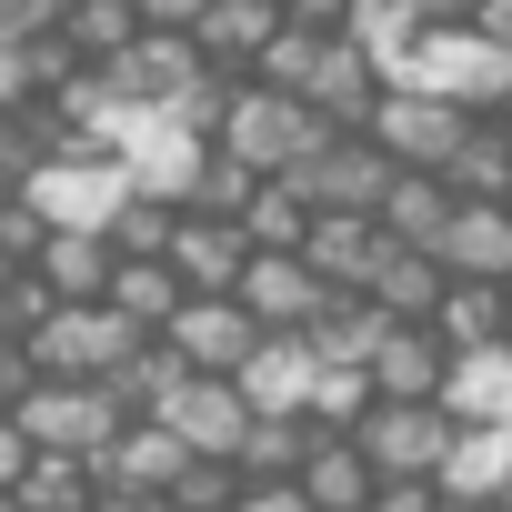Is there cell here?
<instances>
[{
    "label": "cell",
    "mask_w": 512,
    "mask_h": 512,
    "mask_svg": "<svg viewBox=\"0 0 512 512\" xmlns=\"http://www.w3.org/2000/svg\"><path fill=\"white\" fill-rule=\"evenodd\" d=\"M332 131H342V121H332L312 91H282V81H262V71H241V91H231V121H221V141H231L241 161H262V171H292V161H312Z\"/></svg>",
    "instance_id": "6da1fadb"
},
{
    "label": "cell",
    "mask_w": 512,
    "mask_h": 512,
    "mask_svg": "<svg viewBox=\"0 0 512 512\" xmlns=\"http://www.w3.org/2000/svg\"><path fill=\"white\" fill-rule=\"evenodd\" d=\"M21 422H31L41 452H91V462H101V452L121 442V422H141V412L111 392V372H101V382H61V372H41V382L21 392Z\"/></svg>",
    "instance_id": "7a4b0ae2"
},
{
    "label": "cell",
    "mask_w": 512,
    "mask_h": 512,
    "mask_svg": "<svg viewBox=\"0 0 512 512\" xmlns=\"http://www.w3.org/2000/svg\"><path fill=\"white\" fill-rule=\"evenodd\" d=\"M131 342H141V322L101 292V302H61V312L31 332V362H41V372H61V382H101V372H121V362H131Z\"/></svg>",
    "instance_id": "3957f363"
},
{
    "label": "cell",
    "mask_w": 512,
    "mask_h": 512,
    "mask_svg": "<svg viewBox=\"0 0 512 512\" xmlns=\"http://www.w3.org/2000/svg\"><path fill=\"white\" fill-rule=\"evenodd\" d=\"M201 71H211V61H201V41H191V31H171V21L131 31V41L101 61V81H111L131 111H171V101H191V91H201Z\"/></svg>",
    "instance_id": "277c9868"
},
{
    "label": "cell",
    "mask_w": 512,
    "mask_h": 512,
    "mask_svg": "<svg viewBox=\"0 0 512 512\" xmlns=\"http://www.w3.org/2000/svg\"><path fill=\"white\" fill-rule=\"evenodd\" d=\"M462 131H472V101H452V91L392 71V91H382V111H372V141H382L392 161H432V171H442Z\"/></svg>",
    "instance_id": "5b68a950"
},
{
    "label": "cell",
    "mask_w": 512,
    "mask_h": 512,
    "mask_svg": "<svg viewBox=\"0 0 512 512\" xmlns=\"http://www.w3.org/2000/svg\"><path fill=\"white\" fill-rule=\"evenodd\" d=\"M352 432H362V452H372L382 472H442V462H452V442H462V412H452V402L372 392V412H362Z\"/></svg>",
    "instance_id": "8992f818"
},
{
    "label": "cell",
    "mask_w": 512,
    "mask_h": 512,
    "mask_svg": "<svg viewBox=\"0 0 512 512\" xmlns=\"http://www.w3.org/2000/svg\"><path fill=\"white\" fill-rule=\"evenodd\" d=\"M191 472V442H181V422L171 412H141V422H121V442L101 452V512L121 502H171V482Z\"/></svg>",
    "instance_id": "52a82bcc"
},
{
    "label": "cell",
    "mask_w": 512,
    "mask_h": 512,
    "mask_svg": "<svg viewBox=\"0 0 512 512\" xmlns=\"http://www.w3.org/2000/svg\"><path fill=\"white\" fill-rule=\"evenodd\" d=\"M402 71H412V81H432V91H452V101H472V111H492V101H502V81H512V51H502V41H482L472 21H442V31H412Z\"/></svg>",
    "instance_id": "ba28073f"
},
{
    "label": "cell",
    "mask_w": 512,
    "mask_h": 512,
    "mask_svg": "<svg viewBox=\"0 0 512 512\" xmlns=\"http://www.w3.org/2000/svg\"><path fill=\"white\" fill-rule=\"evenodd\" d=\"M392 171H402V161H392V151H382L372 131H332V141H322L312 161H292V181H302V191H312L322 211H382Z\"/></svg>",
    "instance_id": "9c48e42d"
},
{
    "label": "cell",
    "mask_w": 512,
    "mask_h": 512,
    "mask_svg": "<svg viewBox=\"0 0 512 512\" xmlns=\"http://www.w3.org/2000/svg\"><path fill=\"white\" fill-rule=\"evenodd\" d=\"M241 302L262 312V332H312L332 312V282L312 251H251V272H241Z\"/></svg>",
    "instance_id": "30bf717a"
},
{
    "label": "cell",
    "mask_w": 512,
    "mask_h": 512,
    "mask_svg": "<svg viewBox=\"0 0 512 512\" xmlns=\"http://www.w3.org/2000/svg\"><path fill=\"white\" fill-rule=\"evenodd\" d=\"M342 131H372V111H382V91H392V61L362 41V31H332L322 41V61H312V81H302Z\"/></svg>",
    "instance_id": "8fae6325"
},
{
    "label": "cell",
    "mask_w": 512,
    "mask_h": 512,
    "mask_svg": "<svg viewBox=\"0 0 512 512\" xmlns=\"http://www.w3.org/2000/svg\"><path fill=\"white\" fill-rule=\"evenodd\" d=\"M251 221L241 211H201V201H181V231H171V262H181V282L191 292H241V272H251Z\"/></svg>",
    "instance_id": "7c38bea8"
},
{
    "label": "cell",
    "mask_w": 512,
    "mask_h": 512,
    "mask_svg": "<svg viewBox=\"0 0 512 512\" xmlns=\"http://www.w3.org/2000/svg\"><path fill=\"white\" fill-rule=\"evenodd\" d=\"M171 342L191 352V372H241L251 352H262V312H251L241 292H191L171 312Z\"/></svg>",
    "instance_id": "4fadbf2b"
},
{
    "label": "cell",
    "mask_w": 512,
    "mask_h": 512,
    "mask_svg": "<svg viewBox=\"0 0 512 512\" xmlns=\"http://www.w3.org/2000/svg\"><path fill=\"white\" fill-rule=\"evenodd\" d=\"M161 412L181 422V442H191V452H241V432L262 422V402L241 392V372H191Z\"/></svg>",
    "instance_id": "5bb4252c"
},
{
    "label": "cell",
    "mask_w": 512,
    "mask_h": 512,
    "mask_svg": "<svg viewBox=\"0 0 512 512\" xmlns=\"http://www.w3.org/2000/svg\"><path fill=\"white\" fill-rule=\"evenodd\" d=\"M452 342H442V322H382V342H372V392H402V402H442V382H452Z\"/></svg>",
    "instance_id": "9a60e30c"
},
{
    "label": "cell",
    "mask_w": 512,
    "mask_h": 512,
    "mask_svg": "<svg viewBox=\"0 0 512 512\" xmlns=\"http://www.w3.org/2000/svg\"><path fill=\"white\" fill-rule=\"evenodd\" d=\"M292 11L282 0H201V21H191V41H201V61L211 71H251L272 51V31H282Z\"/></svg>",
    "instance_id": "2e32d148"
},
{
    "label": "cell",
    "mask_w": 512,
    "mask_h": 512,
    "mask_svg": "<svg viewBox=\"0 0 512 512\" xmlns=\"http://www.w3.org/2000/svg\"><path fill=\"white\" fill-rule=\"evenodd\" d=\"M452 211H462V191H452L432 161H402V171H392V191H382V231H392V241H422V251H442Z\"/></svg>",
    "instance_id": "e0dca14e"
},
{
    "label": "cell",
    "mask_w": 512,
    "mask_h": 512,
    "mask_svg": "<svg viewBox=\"0 0 512 512\" xmlns=\"http://www.w3.org/2000/svg\"><path fill=\"white\" fill-rule=\"evenodd\" d=\"M41 272H51V292H61V302H101V292H111V272H121V251H111V231H101V221H51Z\"/></svg>",
    "instance_id": "ac0fdd59"
},
{
    "label": "cell",
    "mask_w": 512,
    "mask_h": 512,
    "mask_svg": "<svg viewBox=\"0 0 512 512\" xmlns=\"http://www.w3.org/2000/svg\"><path fill=\"white\" fill-rule=\"evenodd\" d=\"M382 241H392V231H382V211H322L302 251L322 262V282H332V292H372V262H382Z\"/></svg>",
    "instance_id": "d6986e66"
},
{
    "label": "cell",
    "mask_w": 512,
    "mask_h": 512,
    "mask_svg": "<svg viewBox=\"0 0 512 512\" xmlns=\"http://www.w3.org/2000/svg\"><path fill=\"white\" fill-rule=\"evenodd\" d=\"M442 262H452V272H482V282L512 272V201H502V191H462V211H452V231H442Z\"/></svg>",
    "instance_id": "ffe728a7"
},
{
    "label": "cell",
    "mask_w": 512,
    "mask_h": 512,
    "mask_svg": "<svg viewBox=\"0 0 512 512\" xmlns=\"http://www.w3.org/2000/svg\"><path fill=\"white\" fill-rule=\"evenodd\" d=\"M442 282H452V262L422 251V241H382V262H372V302L392 322H432L442 312Z\"/></svg>",
    "instance_id": "44dd1931"
},
{
    "label": "cell",
    "mask_w": 512,
    "mask_h": 512,
    "mask_svg": "<svg viewBox=\"0 0 512 512\" xmlns=\"http://www.w3.org/2000/svg\"><path fill=\"white\" fill-rule=\"evenodd\" d=\"M442 342L452 352H492V342H512V282H482V272H452L442 282Z\"/></svg>",
    "instance_id": "7402d4cb"
},
{
    "label": "cell",
    "mask_w": 512,
    "mask_h": 512,
    "mask_svg": "<svg viewBox=\"0 0 512 512\" xmlns=\"http://www.w3.org/2000/svg\"><path fill=\"white\" fill-rule=\"evenodd\" d=\"M372 492H382V462L362 452V432H332V442L302 462V502H312V512H372Z\"/></svg>",
    "instance_id": "603a6c76"
},
{
    "label": "cell",
    "mask_w": 512,
    "mask_h": 512,
    "mask_svg": "<svg viewBox=\"0 0 512 512\" xmlns=\"http://www.w3.org/2000/svg\"><path fill=\"white\" fill-rule=\"evenodd\" d=\"M312 382H322V352H312V332H262V352L241 362V392L262 402V412H292V402H312Z\"/></svg>",
    "instance_id": "cb8c5ba5"
},
{
    "label": "cell",
    "mask_w": 512,
    "mask_h": 512,
    "mask_svg": "<svg viewBox=\"0 0 512 512\" xmlns=\"http://www.w3.org/2000/svg\"><path fill=\"white\" fill-rule=\"evenodd\" d=\"M111 302H121L141 332H171V312L191 302V282H181V262H171V251H121V272H111Z\"/></svg>",
    "instance_id": "d4e9b609"
},
{
    "label": "cell",
    "mask_w": 512,
    "mask_h": 512,
    "mask_svg": "<svg viewBox=\"0 0 512 512\" xmlns=\"http://www.w3.org/2000/svg\"><path fill=\"white\" fill-rule=\"evenodd\" d=\"M241 221H251V241H262V251H302L312 221H322V201H312L292 171H262V191L241 201Z\"/></svg>",
    "instance_id": "484cf974"
},
{
    "label": "cell",
    "mask_w": 512,
    "mask_h": 512,
    "mask_svg": "<svg viewBox=\"0 0 512 512\" xmlns=\"http://www.w3.org/2000/svg\"><path fill=\"white\" fill-rule=\"evenodd\" d=\"M21 502H31V512H101V462H91V452H31Z\"/></svg>",
    "instance_id": "4316f807"
},
{
    "label": "cell",
    "mask_w": 512,
    "mask_h": 512,
    "mask_svg": "<svg viewBox=\"0 0 512 512\" xmlns=\"http://www.w3.org/2000/svg\"><path fill=\"white\" fill-rule=\"evenodd\" d=\"M442 181H452V191H512V121H502V111H472V131L452 141Z\"/></svg>",
    "instance_id": "83f0119b"
},
{
    "label": "cell",
    "mask_w": 512,
    "mask_h": 512,
    "mask_svg": "<svg viewBox=\"0 0 512 512\" xmlns=\"http://www.w3.org/2000/svg\"><path fill=\"white\" fill-rule=\"evenodd\" d=\"M442 402H452L462 422H512V342L462 352V362H452V382H442Z\"/></svg>",
    "instance_id": "f1b7e54d"
},
{
    "label": "cell",
    "mask_w": 512,
    "mask_h": 512,
    "mask_svg": "<svg viewBox=\"0 0 512 512\" xmlns=\"http://www.w3.org/2000/svg\"><path fill=\"white\" fill-rule=\"evenodd\" d=\"M251 191H262V161H241L231 141H211L201 171H191V201H201V211H241Z\"/></svg>",
    "instance_id": "f546056e"
},
{
    "label": "cell",
    "mask_w": 512,
    "mask_h": 512,
    "mask_svg": "<svg viewBox=\"0 0 512 512\" xmlns=\"http://www.w3.org/2000/svg\"><path fill=\"white\" fill-rule=\"evenodd\" d=\"M61 31H71L91 61H111V51H121L131 31H151V21H141V0H71V21H61Z\"/></svg>",
    "instance_id": "4dcf8cb0"
},
{
    "label": "cell",
    "mask_w": 512,
    "mask_h": 512,
    "mask_svg": "<svg viewBox=\"0 0 512 512\" xmlns=\"http://www.w3.org/2000/svg\"><path fill=\"white\" fill-rule=\"evenodd\" d=\"M322 41H332L322 21H282V31H272V51L251 61V71H262V81H282V91H302V81H312V61H322Z\"/></svg>",
    "instance_id": "1f68e13d"
},
{
    "label": "cell",
    "mask_w": 512,
    "mask_h": 512,
    "mask_svg": "<svg viewBox=\"0 0 512 512\" xmlns=\"http://www.w3.org/2000/svg\"><path fill=\"white\" fill-rule=\"evenodd\" d=\"M312 412L352 432V422L372 412V362H322V382H312Z\"/></svg>",
    "instance_id": "d6a6232c"
},
{
    "label": "cell",
    "mask_w": 512,
    "mask_h": 512,
    "mask_svg": "<svg viewBox=\"0 0 512 512\" xmlns=\"http://www.w3.org/2000/svg\"><path fill=\"white\" fill-rule=\"evenodd\" d=\"M31 452H41V442H31V422H21V412H0V502H21V472H31Z\"/></svg>",
    "instance_id": "836d02e7"
},
{
    "label": "cell",
    "mask_w": 512,
    "mask_h": 512,
    "mask_svg": "<svg viewBox=\"0 0 512 512\" xmlns=\"http://www.w3.org/2000/svg\"><path fill=\"white\" fill-rule=\"evenodd\" d=\"M11 191H31V151H21L11 111H0V201H11Z\"/></svg>",
    "instance_id": "e575fe53"
},
{
    "label": "cell",
    "mask_w": 512,
    "mask_h": 512,
    "mask_svg": "<svg viewBox=\"0 0 512 512\" xmlns=\"http://www.w3.org/2000/svg\"><path fill=\"white\" fill-rule=\"evenodd\" d=\"M282 11H292V21H322V31H342V21H352V0H282Z\"/></svg>",
    "instance_id": "d590c367"
},
{
    "label": "cell",
    "mask_w": 512,
    "mask_h": 512,
    "mask_svg": "<svg viewBox=\"0 0 512 512\" xmlns=\"http://www.w3.org/2000/svg\"><path fill=\"white\" fill-rule=\"evenodd\" d=\"M141 21H171V31H191V21H201V0H141Z\"/></svg>",
    "instance_id": "8d00e7d4"
},
{
    "label": "cell",
    "mask_w": 512,
    "mask_h": 512,
    "mask_svg": "<svg viewBox=\"0 0 512 512\" xmlns=\"http://www.w3.org/2000/svg\"><path fill=\"white\" fill-rule=\"evenodd\" d=\"M462 11H472V0H412V21H422V31H442V21H462Z\"/></svg>",
    "instance_id": "74e56055"
},
{
    "label": "cell",
    "mask_w": 512,
    "mask_h": 512,
    "mask_svg": "<svg viewBox=\"0 0 512 512\" xmlns=\"http://www.w3.org/2000/svg\"><path fill=\"white\" fill-rule=\"evenodd\" d=\"M502 432H512V422H502Z\"/></svg>",
    "instance_id": "f35d334b"
},
{
    "label": "cell",
    "mask_w": 512,
    "mask_h": 512,
    "mask_svg": "<svg viewBox=\"0 0 512 512\" xmlns=\"http://www.w3.org/2000/svg\"><path fill=\"white\" fill-rule=\"evenodd\" d=\"M502 201H512V191H502Z\"/></svg>",
    "instance_id": "ab89813d"
},
{
    "label": "cell",
    "mask_w": 512,
    "mask_h": 512,
    "mask_svg": "<svg viewBox=\"0 0 512 512\" xmlns=\"http://www.w3.org/2000/svg\"><path fill=\"white\" fill-rule=\"evenodd\" d=\"M502 282H512V272H502Z\"/></svg>",
    "instance_id": "60d3db41"
}]
</instances>
